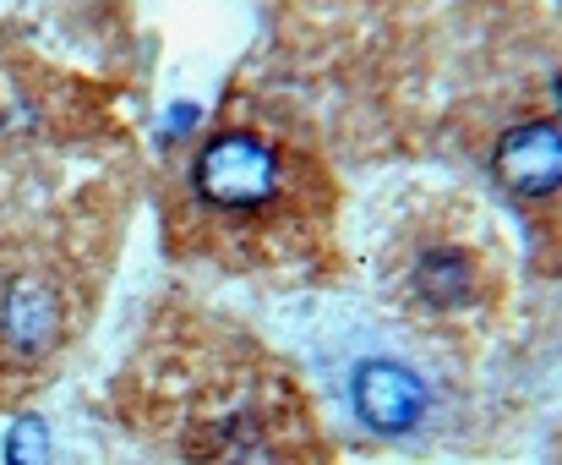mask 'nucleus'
I'll return each mask as SVG.
<instances>
[{"instance_id": "f257e3e1", "label": "nucleus", "mask_w": 562, "mask_h": 465, "mask_svg": "<svg viewBox=\"0 0 562 465\" xmlns=\"http://www.w3.org/2000/svg\"><path fill=\"white\" fill-rule=\"evenodd\" d=\"M121 406L191 465H328L295 373L207 318L148 334Z\"/></svg>"}, {"instance_id": "f03ea898", "label": "nucleus", "mask_w": 562, "mask_h": 465, "mask_svg": "<svg viewBox=\"0 0 562 465\" xmlns=\"http://www.w3.org/2000/svg\"><path fill=\"white\" fill-rule=\"evenodd\" d=\"M339 187L317 154L268 126H218L170 198L176 246L229 274H290L328 252Z\"/></svg>"}, {"instance_id": "7ed1b4c3", "label": "nucleus", "mask_w": 562, "mask_h": 465, "mask_svg": "<svg viewBox=\"0 0 562 465\" xmlns=\"http://www.w3.org/2000/svg\"><path fill=\"white\" fill-rule=\"evenodd\" d=\"M382 296L426 334H486L508 307V246L475 198H420L376 257Z\"/></svg>"}, {"instance_id": "20e7f679", "label": "nucleus", "mask_w": 562, "mask_h": 465, "mask_svg": "<svg viewBox=\"0 0 562 465\" xmlns=\"http://www.w3.org/2000/svg\"><path fill=\"white\" fill-rule=\"evenodd\" d=\"M93 301L88 246L71 235L0 246V400L22 395L38 367L77 334Z\"/></svg>"}, {"instance_id": "39448f33", "label": "nucleus", "mask_w": 562, "mask_h": 465, "mask_svg": "<svg viewBox=\"0 0 562 465\" xmlns=\"http://www.w3.org/2000/svg\"><path fill=\"white\" fill-rule=\"evenodd\" d=\"M420 406H426V395H420V384H415L404 367L367 362V367L356 373V411H361V422H372L376 433H404V428H415V422H420Z\"/></svg>"}, {"instance_id": "423d86ee", "label": "nucleus", "mask_w": 562, "mask_h": 465, "mask_svg": "<svg viewBox=\"0 0 562 465\" xmlns=\"http://www.w3.org/2000/svg\"><path fill=\"white\" fill-rule=\"evenodd\" d=\"M497 176L514 192H525V198H541V192L562 187V137L552 126H519V132H508L503 148H497Z\"/></svg>"}]
</instances>
